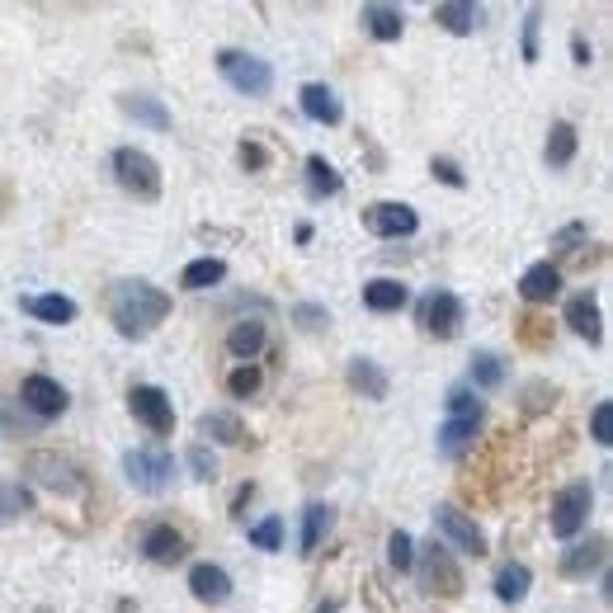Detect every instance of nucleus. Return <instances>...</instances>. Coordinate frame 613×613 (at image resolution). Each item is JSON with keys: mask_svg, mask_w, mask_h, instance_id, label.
<instances>
[{"mask_svg": "<svg viewBox=\"0 0 613 613\" xmlns=\"http://www.w3.org/2000/svg\"><path fill=\"white\" fill-rule=\"evenodd\" d=\"M491 590H496V600H501L505 609L524 604L528 590H533V571H528L524 562H505V566L496 571V581H491Z\"/></svg>", "mask_w": 613, "mask_h": 613, "instance_id": "nucleus-24", "label": "nucleus"}, {"mask_svg": "<svg viewBox=\"0 0 613 613\" xmlns=\"http://www.w3.org/2000/svg\"><path fill=\"white\" fill-rule=\"evenodd\" d=\"M434 528H439L458 552H467V557H486V552H491V543H486V533L477 528V520H467L458 505H439V510H434Z\"/></svg>", "mask_w": 613, "mask_h": 613, "instance_id": "nucleus-12", "label": "nucleus"}, {"mask_svg": "<svg viewBox=\"0 0 613 613\" xmlns=\"http://www.w3.org/2000/svg\"><path fill=\"white\" fill-rule=\"evenodd\" d=\"M185 463H189V472H194V482H217V458H212L208 444H194V448L185 453Z\"/></svg>", "mask_w": 613, "mask_h": 613, "instance_id": "nucleus-39", "label": "nucleus"}, {"mask_svg": "<svg viewBox=\"0 0 613 613\" xmlns=\"http://www.w3.org/2000/svg\"><path fill=\"white\" fill-rule=\"evenodd\" d=\"M217 76L236 90V95H250V100H265V95L274 90V67L265 62V57L255 52H241V48H223L212 57Z\"/></svg>", "mask_w": 613, "mask_h": 613, "instance_id": "nucleus-3", "label": "nucleus"}, {"mask_svg": "<svg viewBox=\"0 0 613 613\" xmlns=\"http://www.w3.org/2000/svg\"><path fill=\"white\" fill-rule=\"evenodd\" d=\"M241 166H246V170H265V166H269V151H265V142H255V137H246V142H241Z\"/></svg>", "mask_w": 613, "mask_h": 613, "instance_id": "nucleus-44", "label": "nucleus"}, {"mask_svg": "<svg viewBox=\"0 0 613 613\" xmlns=\"http://www.w3.org/2000/svg\"><path fill=\"white\" fill-rule=\"evenodd\" d=\"M250 496H255V486H250V482H246V486H241V491H236V501H231V514H241V510H246V505H250Z\"/></svg>", "mask_w": 613, "mask_h": 613, "instance_id": "nucleus-47", "label": "nucleus"}, {"mask_svg": "<svg viewBox=\"0 0 613 613\" xmlns=\"http://www.w3.org/2000/svg\"><path fill=\"white\" fill-rule=\"evenodd\" d=\"M170 316V293L147 279H118L109 288V322L123 340H147V335Z\"/></svg>", "mask_w": 613, "mask_h": 613, "instance_id": "nucleus-1", "label": "nucleus"}, {"mask_svg": "<svg viewBox=\"0 0 613 613\" xmlns=\"http://www.w3.org/2000/svg\"><path fill=\"white\" fill-rule=\"evenodd\" d=\"M260 387H265V368H260V364H236V368L227 373V392H231L236 402H250Z\"/></svg>", "mask_w": 613, "mask_h": 613, "instance_id": "nucleus-34", "label": "nucleus"}, {"mask_svg": "<svg viewBox=\"0 0 613 613\" xmlns=\"http://www.w3.org/2000/svg\"><path fill=\"white\" fill-rule=\"evenodd\" d=\"M19 402H24V411L33 415V421H62L71 397L62 383H52L48 373H29L24 383H19Z\"/></svg>", "mask_w": 613, "mask_h": 613, "instance_id": "nucleus-9", "label": "nucleus"}, {"mask_svg": "<svg viewBox=\"0 0 613 613\" xmlns=\"http://www.w3.org/2000/svg\"><path fill=\"white\" fill-rule=\"evenodd\" d=\"M415 571H421V590L425 595H439V600H458L463 590H467V581H463V566H458V557L434 538L429 547H421L415 552Z\"/></svg>", "mask_w": 613, "mask_h": 613, "instance_id": "nucleus-4", "label": "nucleus"}, {"mask_svg": "<svg viewBox=\"0 0 613 613\" xmlns=\"http://www.w3.org/2000/svg\"><path fill=\"white\" fill-rule=\"evenodd\" d=\"M118 109H123V118H132L137 128H151V132H170L175 118L161 100H151V95H118Z\"/></svg>", "mask_w": 613, "mask_h": 613, "instance_id": "nucleus-20", "label": "nucleus"}, {"mask_svg": "<svg viewBox=\"0 0 613 613\" xmlns=\"http://www.w3.org/2000/svg\"><path fill=\"white\" fill-rule=\"evenodd\" d=\"M472 387H477V392L505 387V359H501V354H491V349L472 354Z\"/></svg>", "mask_w": 613, "mask_h": 613, "instance_id": "nucleus-32", "label": "nucleus"}, {"mask_svg": "<svg viewBox=\"0 0 613 613\" xmlns=\"http://www.w3.org/2000/svg\"><path fill=\"white\" fill-rule=\"evenodd\" d=\"M345 383H349L354 392H359L364 402H387V392H392V378H387V373H383L378 364H373V359H364V354L345 364Z\"/></svg>", "mask_w": 613, "mask_h": 613, "instance_id": "nucleus-19", "label": "nucleus"}, {"mask_svg": "<svg viewBox=\"0 0 613 613\" xmlns=\"http://www.w3.org/2000/svg\"><path fill=\"white\" fill-rule=\"evenodd\" d=\"M303 170H307V194H312V199H335V194L345 189V175L335 170L326 156H307Z\"/></svg>", "mask_w": 613, "mask_h": 613, "instance_id": "nucleus-31", "label": "nucleus"}, {"mask_svg": "<svg viewBox=\"0 0 613 613\" xmlns=\"http://www.w3.org/2000/svg\"><path fill=\"white\" fill-rule=\"evenodd\" d=\"M590 439H595L600 448L613 444V402H600L595 411H590Z\"/></svg>", "mask_w": 613, "mask_h": 613, "instance_id": "nucleus-40", "label": "nucleus"}, {"mask_svg": "<svg viewBox=\"0 0 613 613\" xmlns=\"http://www.w3.org/2000/svg\"><path fill=\"white\" fill-rule=\"evenodd\" d=\"M364 307L368 312H406L411 307V288L402 279H368L364 284Z\"/></svg>", "mask_w": 613, "mask_h": 613, "instance_id": "nucleus-26", "label": "nucleus"}, {"mask_svg": "<svg viewBox=\"0 0 613 613\" xmlns=\"http://www.w3.org/2000/svg\"><path fill=\"white\" fill-rule=\"evenodd\" d=\"M434 24H439L444 33H453V38H467V33H477L482 10L467 6V0H444V6H434Z\"/></svg>", "mask_w": 613, "mask_h": 613, "instance_id": "nucleus-25", "label": "nucleus"}, {"mask_svg": "<svg viewBox=\"0 0 613 613\" xmlns=\"http://www.w3.org/2000/svg\"><path fill=\"white\" fill-rule=\"evenodd\" d=\"M590 510H595V486L590 482H571L552 496V514H547V528L552 538H576V533L590 524Z\"/></svg>", "mask_w": 613, "mask_h": 613, "instance_id": "nucleus-6", "label": "nucleus"}, {"mask_svg": "<svg viewBox=\"0 0 613 613\" xmlns=\"http://www.w3.org/2000/svg\"><path fill=\"white\" fill-rule=\"evenodd\" d=\"M19 312H29L33 322H48V326H71L81 316V307L67 293H29V298H19Z\"/></svg>", "mask_w": 613, "mask_h": 613, "instance_id": "nucleus-16", "label": "nucleus"}, {"mask_svg": "<svg viewBox=\"0 0 613 613\" xmlns=\"http://www.w3.org/2000/svg\"><path fill=\"white\" fill-rule=\"evenodd\" d=\"M293 322H298L303 330H322V326H330V312L316 307V303H298L293 307Z\"/></svg>", "mask_w": 613, "mask_h": 613, "instance_id": "nucleus-43", "label": "nucleus"}, {"mask_svg": "<svg viewBox=\"0 0 613 613\" xmlns=\"http://www.w3.org/2000/svg\"><path fill=\"white\" fill-rule=\"evenodd\" d=\"M199 439L241 448L246 444V425H241V415H236V411H204L199 415Z\"/></svg>", "mask_w": 613, "mask_h": 613, "instance_id": "nucleus-22", "label": "nucleus"}, {"mask_svg": "<svg viewBox=\"0 0 613 613\" xmlns=\"http://www.w3.org/2000/svg\"><path fill=\"white\" fill-rule=\"evenodd\" d=\"M24 472L38 486L57 491V496H76V491H81V467H76L71 458H62V453H29Z\"/></svg>", "mask_w": 613, "mask_h": 613, "instance_id": "nucleus-11", "label": "nucleus"}, {"mask_svg": "<svg viewBox=\"0 0 613 613\" xmlns=\"http://www.w3.org/2000/svg\"><path fill=\"white\" fill-rule=\"evenodd\" d=\"M604 552H609L604 533H600V538H590V543H576L562 557V576L566 581H590V571H604Z\"/></svg>", "mask_w": 613, "mask_h": 613, "instance_id": "nucleus-23", "label": "nucleus"}, {"mask_svg": "<svg viewBox=\"0 0 613 613\" xmlns=\"http://www.w3.org/2000/svg\"><path fill=\"white\" fill-rule=\"evenodd\" d=\"M590 241V227L585 223H566L562 231H552V255H576Z\"/></svg>", "mask_w": 613, "mask_h": 613, "instance_id": "nucleus-38", "label": "nucleus"}, {"mask_svg": "<svg viewBox=\"0 0 613 613\" xmlns=\"http://www.w3.org/2000/svg\"><path fill=\"white\" fill-rule=\"evenodd\" d=\"M359 217H364V231L378 236V241H406V236L421 231V212H415L411 204H397V199L368 204Z\"/></svg>", "mask_w": 613, "mask_h": 613, "instance_id": "nucleus-8", "label": "nucleus"}, {"mask_svg": "<svg viewBox=\"0 0 613 613\" xmlns=\"http://www.w3.org/2000/svg\"><path fill=\"white\" fill-rule=\"evenodd\" d=\"M387 562H392V571H402V576H406V571H415V538H411L406 528H392L387 533Z\"/></svg>", "mask_w": 613, "mask_h": 613, "instance_id": "nucleus-37", "label": "nucleus"}, {"mask_svg": "<svg viewBox=\"0 0 613 613\" xmlns=\"http://www.w3.org/2000/svg\"><path fill=\"white\" fill-rule=\"evenodd\" d=\"M265 340H269L265 322H236L227 330V354H231V359H241V364H255V354L265 349Z\"/></svg>", "mask_w": 613, "mask_h": 613, "instance_id": "nucleus-27", "label": "nucleus"}, {"mask_svg": "<svg viewBox=\"0 0 613 613\" xmlns=\"http://www.w3.org/2000/svg\"><path fill=\"white\" fill-rule=\"evenodd\" d=\"M38 613H48V609H38Z\"/></svg>", "mask_w": 613, "mask_h": 613, "instance_id": "nucleus-50", "label": "nucleus"}, {"mask_svg": "<svg viewBox=\"0 0 613 613\" xmlns=\"http://www.w3.org/2000/svg\"><path fill=\"white\" fill-rule=\"evenodd\" d=\"M123 477H128L132 491H142V496H161V491L175 482L170 448H161V444L128 448V453H123Z\"/></svg>", "mask_w": 613, "mask_h": 613, "instance_id": "nucleus-5", "label": "nucleus"}, {"mask_svg": "<svg viewBox=\"0 0 613 613\" xmlns=\"http://www.w3.org/2000/svg\"><path fill=\"white\" fill-rule=\"evenodd\" d=\"M189 595L199 604H208V609H223L231 600V576L223 566H212V562L189 566Z\"/></svg>", "mask_w": 613, "mask_h": 613, "instance_id": "nucleus-14", "label": "nucleus"}, {"mask_svg": "<svg viewBox=\"0 0 613 613\" xmlns=\"http://www.w3.org/2000/svg\"><path fill=\"white\" fill-rule=\"evenodd\" d=\"M24 505H29L24 491H0V514H14V510H24Z\"/></svg>", "mask_w": 613, "mask_h": 613, "instance_id": "nucleus-45", "label": "nucleus"}, {"mask_svg": "<svg viewBox=\"0 0 613 613\" xmlns=\"http://www.w3.org/2000/svg\"><path fill=\"white\" fill-rule=\"evenodd\" d=\"M562 322L581 335V340H590V345H600L604 340V316H600V303L590 298V293H576V298H566V307H562Z\"/></svg>", "mask_w": 613, "mask_h": 613, "instance_id": "nucleus-18", "label": "nucleus"}, {"mask_svg": "<svg viewBox=\"0 0 613 613\" xmlns=\"http://www.w3.org/2000/svg\"><path fill=\"white\" fill-rule=\"evenodd\" d=\"M571 57H576V67H590V62H595V52H590V43H585L581 33L571 38Z\"/></svg>", "mask_w": 613, "mask_h": 613, "instance_id": "nucleus-46", "label": "nucleus"}, {"mask_svg": "<svg viewBox=\"0 0 613 613\" xmlns=\"http://www.w3.org/2000/svg\"><path fill=\"white\" fill-rule=\"evenodd\" d=\"M538 38H543V10L533 6V10L524 14V48H520V52H524V62H538V52H543V48H538Z\"/></svg>", "mask_w": 613, "mask_h": 613, "instance_id": "nucleus-41", "label": "nucleus"}, {"mask_svg": "<svg viewBox=\"0 0 613 613\" xmlns=\"http://www.w3.org/2000/svg\"><path fill=\"white\" fill-rule=\"evenodd\" d=\"M463 298L458 293H448V288H434L429 298L421 303V326L425 335H434V340H458V330H463Z\"/></svg>", "mask_w": 613, "mask_h": 613, "instance_id": "nucleus-10", "label": "nucleus"}, {"mask_svg": "<svg viewBox=\"0 0 613 613\" xmlns=\"http://www.w3.org/2000/svg\"><path fill=\"white\" fill-rule=\"evenodd\" d=\"M223 279H227V260H223V255H199V260H189V265H185L180 288L204 293V288H217Z\"/></svg>", "mask_w": 613, "mask_h": 613, "instance_id": "nucleus-29", "label": "nucleus"}, {"mask_svg": "<svg viewBox=\"0 0 613 613\" xmlns=\"http://www.w3.org/2000/svg\"><path fill=\"white\" fill-rule=\"evenodd\" d=\"M330 528H335V510L322 505V501H312V505L303 510V538H298L303 557H312V552L326 543V533H330Z\"/></svg>", "mask_w": 613, "mask_h": 613, "instance_id": "nucleus-30", "label": "nucleus"}, {"mask_svg": "<svg viewBox=\"0 0 613 613\" xmlns=\"http://www.w3.org/2000/svg\"><path fill=\"white\" fill-rule=\"evenodd\" d=\"M477 429H482V421H444L439 425V453L444 458H458V453L477 439Z\"/></svg>", "mask_w": 613, "mask_h": 613, "instance_id": "nucleus-33", "label": "nucleus"}, {"mask_svg": "<svg viewBox=\"0 0 613 613\" xmlns=\"http://www.w3.org/2000/svg\"><path fill=\"white\" fill-rule=\"evenodd\" d=\"M316 613H340V604H335V600H326L322 609H316Z\"/></svg>", "mask_w": 613, "mask_h": 613, "instance_id": "nucleus-49", "label": "nucleus"}, {"mask_svg": "<svg viewBox=\"0 0 613 613\" xmlns=\"http://www.w3.org/2000/svg\"><path fill=\"white\" fill-rule=\"evenodd\" d=\"M298 105H303V113L312 118V123H322V128H335V123L345 118L340 95H335L330 86H322V81H307V86L298 90Z\"/></svg>", "mask_w": 613, "mask_h": 613, "instance_id": "nucleus-17", "label": "nucleus"}, {"mask_svg": "<svg viewBox=\"0 0 613 613\" xmlns=\"http://www.w3.org/2000/svg\"><path fill=\"white\" fill-rule=\"evenodd\" d=\"M520 298L533 303V307H543L552 298H562V269L552 265V260H538V265H528L520 274Z\"/></svg>", "mask_w": 613, "mask_h": 613, "instance_id": "nucleus-15", "label": "nucleus"}, {"mask_svg": "<svg viewBox=\"0 0 613 613\" xmlns=\"http://www.w3.org/2000/svg\"><path fill=\"white\" fill-rule=\"evenodd\" d=\"M543 161L552 170H566L571 161H576V128L566 123V118H557V123L547 128V142H543Z\"/></svg>", "mask_w": 613, "mask_h": 613, "instance_id": "nucleus-28", "label": "nucleus"}, {"mask_svg": "<svg viewBox=\"0 0 613 613\" xmlns=\"http://www.w3.org/2000/svg\"><path fill=\"white\" fill-rule=\"evenodd\" d=\"M246 538H250L255 552H279L284 547V520H279V514H265L260 524H250Z\"/></svg>", "mask_w": 613, "mask_h": 613, "instance_id": "nucleus-35", "label": "nucleus"}, {"mask_svg": "<svg viewBox=\"0 0 613 613\" xmlns=\"http://www.w3.org/2000/svg\"><path fill=\"white\" fill-rule=\"evenodd\" d=\"M429 175H434V180H444L448 189H463V185H467V175H463V166L453 161V156H434V161H429Z\"/></svg>", "mask_w": 613, "mask_h": 613, "instance_id": "nucleus-42", "label": "nucleus"}, {"mask_svg": "<svg viewBox=\"0 0 613 613\" xmlns=\"http://www.w3.org/2000/svg\"><path fill=\"white\" fill-rule=\"evenodd\" d=\"M185 552H189V538L175 524H151L142 533V557L156 562V566H175V562H185Z\"/></svg>", "mask_w": 613, "mask_h": 613, "instance_id": "nucleus-13", "label": "nucleus"}, {"mask_svg": "<svg viewBox=\"0 0 613 613\" xmlns=\"http://www.w3.org/2000/svg\"><path fill=\"white\" fill-rule=\"evenodd\" d=\"M293 241L307 246V241H312V227H307V223H298V227H293Z\"/></svg>", "mask_w": 613, "mask_h": 613, "instance_id": "nucleus-48", "label": "nucleus"}, {"mask_svg": "<svg viewBox=\"0 0 613 613\" xmlns=\"http://www.w3.org/2000/svg\"><path fill=\"white\" fill-rule=\"evenodd\" d=\"M359 24L378 38V43H402V33H406V10H397V6H364L359 10Z\"/></svg>", "mask_w": 613, "mask_h": 613, "instance_id": "nucleus-21", "label": "nucleus"}, {"mask_svg": "<svg viewBox=\"0 0 613 613\" xmlns=\"http://www.w3.org/2000/svg\"><path fill=\"white\" fill-rule=\"evenodd\" d=\"M444 406H448V421H486V406L477 402L472 387H453Z\"/></svg>", "mask_w": 613, "mask_h": 613, "instance_id": "nucleus-36", "label": "nucleus"}, {"mask_svg": "<svg viewBox=\"0 0 613 613\" xmlns=\"http://www.w3.org/2000/svg\"><path fill=\"white\" fill-rule=\"evenodd\" d=\"M128 415L142 429H151V434H175V402H170V392L166 387H156V383H137L132 392H128Z\"/></svg>", "mask_w": 613, "mask_h": 613, "instance_id": "nucleus-7", "label": "nucleus"}, {"mask_svg": "<svg viewBox=\"0 0 613 613\" xmlns=\"http://www.w3.org/2000/svg\"><path fill=\"white\" fill-rule=\"evenodd\" d=\"M109 170H113L118 189L132 194V199H142V204H156V199H161V189H166L161 161H156L151 151H142V147H118L109 156Z\"/></svg>", "mask_w": 613, "mask_h": 613, "instance_id": "nucleus-2", "label": "nucleus"}]
</instances>
